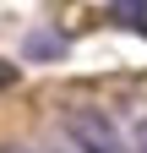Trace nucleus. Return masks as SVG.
Instances as JSON below:
<instances>
[{"mask_svg":"<svg viewBox=\"0 0 147 153\" xmlns=\"http://www.w3.org/2000/svg\"><path fill=\"white\" fill-rule=\"evenodd\" d=\"M136 153H147V115L136 120Z\"/></svg>","mask_w":147,"mask_h":153,"instance_id":"nucleus-3","label":"nucleus"},{"mask_svg":"<svg viewBox=\"0 0 147 153\" xmlns=\"http://www.w3.org/2000/svg\"><path fill=\"white\" fill-rule=\"evenodd\" d=\"M16 82V66H6V60H0V88H11Z\"/></svg>","mask_w":147,"mask_h":153,"instance_id":"nucleus-4","label":"nucleus"},{"mask_svg":"<svg viewBox=\"0 0 147 153\" xmlns=\"http://www.w3.org/2000/svg\"><path fill=\"white\" fill-rule=\"evenodd\" d=\"M44 153H93V148H82V142H76V137H71V131L60 126V131L49 137V148H44Z\"/></svg>","mask_w":147,"mask_h":153,"instance_id":"nucleus-2","label":"nucleus"},{"mask_svg":"<svg viewBox=\"0 0 147 153\" xmlns=\"http://www.w3.org/2000/svg\"><path fill=\"white\" fill-rule=\"evenodd\" d=\"M0 153H33V148H0Z\"/></svg>","mask_w":147,"mask_h":153,"instance_id":"nucleus-5","label":"nucleus"},{"mask_svg":"<svg viewBox=\"0 0 147 153\" xmlns=\"http://www.w3.org/2000/svg\"><path fill=\"white\" fill-rule=\"evenodd\" d=\"M60 126H65L82 148H93V153H131V148H125V131L115 126V115H104V109H93V104L71 109Z\"/></svg>","mask_w":147,"mask_h":153,"instance_id":"nucleus-1","label":"nucleus"}]
</instances>
